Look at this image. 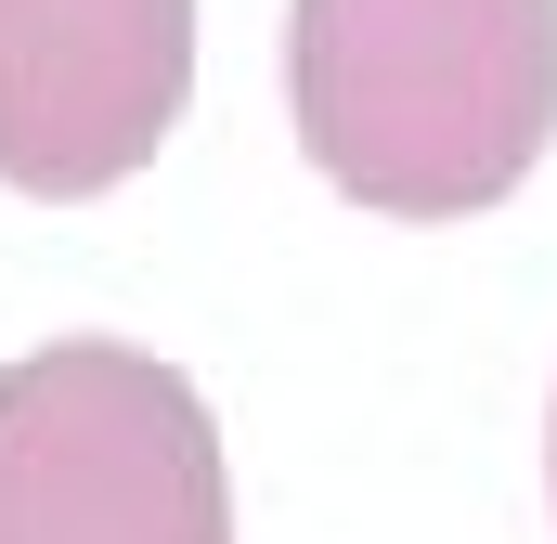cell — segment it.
I'll return each instance as SVG.
<instances>
[{"mask_svg": "<svg viewBox=\"0 0 557 544\" xmlns=\"http://www.w3.org/2000/svg\"><path fill=\"white\" fill-rule=\"evenodd\" d=\"M195 104V0H0V182L117 195Z\"/></svg>", "mask_w": 557, "mask_h": 544, "instance_id": "cell-3", "label": "cell"}, {"mask_svg": "<svg viewBox=\"0 0 557 544\" xmlns=\"http://www.w3.org/2000/svg\"><path fill=\"white\" fill-rule=\"evenodd\" d=\"M0 544H234L195 376L131 337H52L0 363Z\"/></svg>", "mask_w": 557, "mask_h": 544, "instance_id": "cell-2", "label": "cell"}, {"mask_svg": "<svg viewBox=\"0 0 557 544\" xmlns=\"http://www.w3.org/2000/svg\"><path fill=\"white\" fill-rule=\"evenodd\" d=\"M545 493H557V415H545Z\"/></svg>", "mask_w": 557, "mask_h": 544, "instance_id": "cell-4", "label": "cell"}, {"mask_svg": "<svg viewBox=\"0 0 557 544\" xmlns=\"http://www.w3.org/2000/svg\"><path fill=\"white\" fill-rule=\"evenodd\" d=\"M285 118L350 208L467 221L557 143V0H285Z\"/></svg>", "mask_w": 557, "mask_h": 544, "instance_id": "cell-1", "label": "cell"}]
</instances>
